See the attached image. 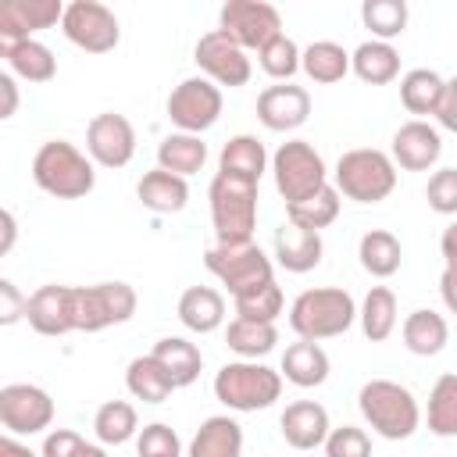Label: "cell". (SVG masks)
Listing matches in <instances>:
<instances>
[{
    "instance_id": "obj_7",
    "label": "cell",
    "mask_w": 457,
    "mask_h": 457,
    "mask_svg": "<svg viewBox=\"0 0 457 457\" xmlns=\"http://www.w3.org/2000/svg\"><path fill=\"white\" fill-rule=\"evenodd\" d=\"M207 200H211V221H214L218 243H250L253 239V228H257V186L253 182L214 175Z\"/></svg>"
},
{
    "instance_id": "obj_38",
    "label": "cell",
    "mask_w": 457,
    "mask_h": 457,
    "mask_svg": "<svg viewBox=\"0 0 457 457\" xmlns=\"http://www.w3.org/2000/svg\"><path fill=\"white\" fill-rule=\"evenodd\" d=\"M93 436L100 446H121L139 436V414L129 400H107L93 414Z\"/></svg>"
},
{
    "instance_id": "obj_42",
    "label": "cell",
    "mask_w": 457,
    "mask_h": 457,
    "mask_svg": "<svg viewBox=\"0 0 457 457\" xmlns=\"http://www.w3.org/2000/svg\"><path fill=\"white\" fill-rule=\"evenodd\" d=\"M300 57H303V50H300L286 32H278L275 39H268V43L257 50L261 71H264L268 79H275V82H293V75L300 71Z\"/></svg>"
},
{
    "instance_id": "obj_46",
    "label": "cell",
    "mask_w": 457,
    "mask_h": 457,
    "mask_svg": "<svg viewBox=\"0 0 457 457\" xmlns=\"http://www.w3.org/2000/svg\"><path fill=\"white\" fill-rule=\"evenodd\" d=\"M325 457H371V436L357 425H339L325 439Z\"/></svg>"
},
{
    "instance_id": "obj_4",
    "label": "cell",
    "mask_w": 457,
    "mask_h": 457,
    "mask_svg": "<svg viewBox=\"0 0 457 457\" xmlns=\"http://www.w3.org/2000/svg\"><path fill=\"white\" fill-rule=\"evenodd\" d=\"M332 186L339 189V196H346L353 204H382L396 189V164L386 150L353 146V150L339 154Z\"/></svg>"
},
{
    "instance_id": "obj_18",
    "label": "cell",
    "mask_w": 457,
    "mask_h": 457,
    "mask_svg": "<svg viewBox=\"0 0 457 457\" xmlns=\"http://www.w3.org/2000/svg\"><path fill=\"white\" fill-rule=\"evenodd\" d=\"M64 4L61 0H4L0 4V46L36 39V32L61 25Z\"/></svg>"
},
{
    "instance_id": "obj_35",
    "label": "cell",
    "mask_w": 457,
    "mask_h": 457,
    "mask_svg": "<svg viewBox=\"0 0 457 457\" xmlns=\"http://www.w3.org/2000/svg\"><path fill=\"white\" fill-rule=\"evenodd\" d=\"M357 257H361V268L371 278H389V275L400 271L403 246L389 228H368L361 236V243H357Z\"/></svg>"
},
{
    "instance_id": "obj_54",
    "label": "cell",
    "mask_w": 457,
    "mask_h": 457,
    "mask_svg": "<svg viewBox=\"0 0 457 457\" xmlns=\"http://www.w3.org/2000/svg\"><path fill=\"white\" fill-rule=\"evenodd\" d=\"M0 221H4V239H0V253H11V246H14V236H18L14 214H11V211H4V214H0Z\"/></svg>"
},
{
    "instance_id": "obj_8",
    "label": "cell",
    "mask_w": 457,
    "mask_h": 457,
    "mask_svg": "<svg viewBox=\"0 0 457 457\" xmlns=\"http://www.w3.org/2000/svg\"><path fill=\"white\" fill-rule=\"evenodd\" d=\"M271 175H275V189L286 200V207L300 204V200H307V196H314L318 189L328 186L325 157L307 139H286L271 154Z\"/></svg>"
},
{
    "instance_id": "obj_21",
    "label": "cell",
    "mask_w": 457,
    "mask_h": 457,
    "mask_svg": "<svg viewBox=\"0 0 457 457\" xmlns=\"http://www.w3.org/2000/svg\"><path fill=\"white\" fill-rule=\"evenodd\" d=\"M321 253H325L321 232L300 228L293 221H282L275 228V264L278 268H286L293 275H303V271H314L321 264Z\"/></svg>"
},
{
    "instance_id": "obj_40",
    "label": "cell",
    "mask_w": 457,
    "mask_h": 457,
    "mask_svg": "<svg viewBox=\"0 0 457 457\" xmlns=\"http://www.w3.org/2000/svg\"><path fill=\"white\" fill-rule=\"evenodd\" d=\"M339 207H343L339 189L328 182V186L318 189L314 196H307V200H300V204H289V207H286V221H293V225H300V228L321 232V228H328V225L339 218Z\"/></svg>"
},
{
    "instance_id": "obj_33",
    "label": "cell",
    "mask_w": 457,
    "mask_h": 457,
    "mask_svg": "<svg viewBox=\"0 0 457 457\" xmlns=\"http://www.w3.org/2000/svg\"><path fill=\"white\" fill-rule=\"evenodd\" d=\"M207 164V143L200 136H189V132H168L161 143H157V168L171 171V175H196L200 168Z\"/></svg>"
},
{
    "instance_id": "obj_15",
    "label": "cell",
    "mask_w": 457,
    "mask_h": 457,
    "mask_svg": "<svg viewBox=\"0 0 457 457\" xmlns=\"http://www.w3.org/2000/svg\"><path fill=\"white\" fill-rule=\"evenodd\" d=\"M86 154L100 168H125L136 154V129L118 111H100L86 125Z\"/></svg>"
},
{
    "instance_id": "obj_24",
    "label": "cell",
    "mask_w": 457,
    "mask_h": 457,
    "mask_svg": "<svg viewBox=\"0 0 457 457\" xmlns=\"http://www.w3.org/2000/svg\"><path fill=\"white\" fill-rule=\"evenodd\" d=\"M4 61H7V71L21 82H32V86H43L57 75V57L46 43L39 39H21V43H4L0 46Z\"/></svg>"
},
{
    "instance_id": "obj_17",
    "label": "cell",
    "mask_w": 457,
    "mask_h": 457,
    "mask_svg": "<svg viewBox=\"0 0 457 457\" xmlns=\"http://www.w3.org/2000/svg\"><path fill=\"white\" fill-rule=\"evenodd\" d=\"M311 118V93L296 82H275L257 93V121L268 132H293Z\"/></svg>"
},
{
    "instance_id": "obj_25",
    "label": "cell",
    "mask_w": 457,
    "mask_h": 457,
    "mask_svg": "<svg viewBox=\"0 0 457 457\" xmlns=\"http://www.w3.org/2000/svg\"><path fill=\"white\" fill-rule=\"evenodd\" d=\"M136 196L154 214H179L189 204V182L182 175L164 171V168H150V171H143Z\"/></svg>"
},
{
    "instance_id": "obj_5",
    "label": "cell",
    "mask_w": 457,
    "mask_h": 457,
    "mask_svg": "<svg viewBox=\"0 0 457 457\" xmlns=\"http://www.w3.org/2000/svg\"><path fill=\"white\" fill-rule=\"evenodd\" d=\"M282 371L268 368L264 361H228L214 375V400L239 414L264 411L282 396Z\"/></svg>"
},
{
    "instance_id": "obj_27",
    "label": "cell",
    "mask_w": 457,
    "mask_h": 457,
    "mask_svg": "<svg viewBox=\"0 0 457 457\" xmlns=\"http://www.w3.org/2000/svg\"><path fill=\"white\" fill-rule=\"evenodd\" d=\"M328 353L321 350V343H311V339H296L286 346L282 353V378L293 382L296 389H314L328 378Z\"/></svg>"
},
{
    "instance_id": "obj_55",
    "label": "cell",
    "mask_w": 457,
    "mask_h": 457,
    "mask_svg": "<svg viewBox=\"0 0 457 457\" xmlns=\"http://www.w3.org/2000/svg\"><path fill=\"white\" fill-rule=\"evenodd\" d=\"M75 457H107V450H104L100 443H86V446H82Z\"/></svg>"
},
{
    "instance_id": "obj_44",
    "label": "cell",
    "mask_w": 457,
    "mask_h": 457,
    "mask_svg": "<svg viewBox=\"0 0 457 457\" xmlns=\"http://www.w3.org/2000/svg\"><path fill=\"white\" fill-rule=\"evenodd\" d=\"M136 453L139 457H182V439H179V432L171 425L150 421L136 436Z\"/></svg>"
},
{
    "instance_id": "obj_13",
    "label": "cell",
    "mask_w": 457,
    "mask_h": 457,
    "mask_svg": "<svg viewBox=\"0 0 457 457\" xmlns=\"http://www.w3.org/2000/svg\"><path fill=\"white\" fill-rule=\"evenodd\" d=\"M0 425L7 436H39L54 425V396L32 382H7L0 389Z\"/></svg>"
},
{
    "instance_id": "obj_3",
    "label": "cell",
    "mask_w": 457,
    "mask_h": 457,
    "mask_svg": "<svg viewBox=\"0 0 457 457\" xmlns=\"http://www.w3.org/2000/svg\"><path fill=\"white\" fill-rule=\"evenodd\" d=\"M357 321V303L346 289L339 286H318V289H303L293 307H289V328L300 339L321 343V339H336L343 332H350V325Z\"/></svg>"
},
{
    "instance_id": "obj_48",
    "label": "cell",
    "mask_w": 457,
    "mask_h": 457,
    "mask_svg": "<svg viewBox=\"0 0 457 457\" xmlns=\"http://www.w3.org/2000/svg\"><path fill=\"white\" fill-rule=\"evenodd\" d=\"M25 311L29 296H21L11 278H0V325H14L18 318H25Z\"/></svg>"
},
{
    "instance_id": "obj_36",
    "label": "cell",
    "mask_w": 457,
    "mask_h": 457,
    "mask_svg": "<svg viewBox=\"0 0 457 457\" xmlns=\"http://www.w3.org/2000/svg\"><path fill=\"white\" fill-rule=\"evenodd\" d=\"M225 343L239 361H261L275 350L278 328L275 321H250V318H232L225 328Z\"/></svg>"
},
{
    "instance_id": "obj_19",
    "label": "cell",
    "mask_w": 457,
    "mask_h": 457,
    "mask_svg": "<svg viewBox=\"0 0 457 457\" xmlns=\"http://www.w3.org/2000/svg\"><path fill=\"white\" fill-rule=\"evenodd\" d=\"M389 157L396 168L403 171H428L439 164L443 157V136L436 125L428 121H403L396 132H393V143H389Z\"/></svg>"
},
{
    "instance_id": "obj_16",
    "label": "cell",
    "mask_w": 457,
    "mask_h": 457,
    "mask_svg": "<svg viewBox=\"0 0 457 457\" xmlns=\"http://www.w3.org/2000/svg\"><path fill=\"white\" fill-rule=\"evenodd\" d=\"M75 293H79V286H61V282L39 286L29 296V311H25V321L32 325V332H39V336H68V332H79Z\"/></svg>"
},
{
    "instance_id": "obj_2",
    "label": "cell",
    "mask_w": 457,
    "mask_h": 457,
    "mask_svg": "<svg viewBox=\"0 0 457 457\" xmlns=\"http://www.w3.org/2000/svg\"><path fill=\"white\" fill-rule=\"evenodd\" d=\"M357 407H361V418L368 421V428L382 439H411L421 425V407H418V396L393 382V378H371L361 386L357 393Z\"/></svg>"
},
{
    "instance_id": "obj_30",
    "label": "cell",
    "mask_w": 457,
    "mask_h": 457,
    "mask_svg": "<svg viewBox=\"0 0 457 457\" xmlns=\"http://www.w3.org/2000/svg\"><path fill=\"white\" fill-rule=\"evenodd\" d=\"M350 71L368 86H386V82L400 79V50L382 39H364L350 54Z\"/></svg>"
},
{
    "instance_id": "obj_34",
    "label": "cell",
    "mask_w": 457,
    "mask_h": 457,
    "mask_svg": "<svg viewBox=\"0 0 457 457\" xmlns=\"http://www.w3.org/2000/svg\"><path fill=\"white\" fill-rule=\"evenodd\" d=\"M396 314H400L396 293H393L389 286H371L368 296H364L361 307H357V321H361L364 339L386 343V339L396 332Z\"/></svg>"
},
{
    "instance_id": "obj_29",
    "label": "cell",
    "mask_w": 457,
    "mask_h": 457,
    "mask_svg": "<svg viewBox=\"0 0 457 457\" xmlns=\"http://www.w3.org/2000/svg\"><path fill=\"white\" fill-rule=\"evenodd\" d=\"M443 89H446V79L432 68H411L400 75V104L418 121H425L428 114L436 118V111L443 104Z\"/></svg>"
},
{
    "instance_id": "obj_11",
    "label": "cell",
    "mask_w": 457,
    "mask_h": 457,
    "mask_svg": "<svg viewBox=\"0 0 457 457\" xmlns=\"http://www.w3.org/2000/svg\"><path fill=\"white\" fill-rule=\"evenodd\" d=\"M75 307H79V332H104L111 325H125L136 314L139 296L129 282L114 278V282L79 286Z\"/></svg>"
},
{
    "instance_id": "obj_23",
    "label": "cell",
    "mask_w": 457,
    "mask_h": 457,
    "mask_svg": "<svg viewBox=\"0 0 457 457\" xmlns=\"http://www.w3.org/2000/svg\"><path fill=\"white\" fill-rule=\"evenodd\" d=\"M186 457H243V425L228 414H211L193 432Z\"/></svg>"
},
{
    "instance_id": "obj_31",
    "label": "cell",
    "mask_w": 457,
    "mask_h": 457,
    "mask_svg": "<svg viewBox=\"0 0 457 457\" xmlns=\"http://www.w3.org/2000/svg\"><path fill=\"white\" fill-rule=\"evenodd\" d=\"M150 353L161 361V368L171 375V382H175L179 389L193 386V382L200 378V371H204V353H200V346L189 343L186 336H164V339L154 343Z\"/></svg>"
},
{
    "instance_id": "obj_20",
    "label": "cell",
    "mask_w": 457,
    "mask_h": 457,
    "mask_svg": "<svg viewBox=\"0 0 457 457\" xmlns=\"http://www.w3.org/2000/svg\"><path fill=\"white\" fill-rule=\"evenodd\" d=\"M278 432H282L286 446H293V450H318V446H325L332 421L318 400H293L278 414Z\"/></svg>"
},
{
    "instance_id": "obj_28",
    "label": "cell",
    "mask_w": 457,
    "mask_h": 457,
    "mask_svg": "<svg viewBox=\"0 0 457 457\" xmlns=\"http://www.w3.org/2000/svg\"><path fill=\"white\" fill-rule=\"evenodd\" d=\"M400 336H403V346L414 353V357H436L446 343H450V325L439 311L432 307H418L403 318L400 325Z\"/></svg>"
},
{
    "instance_id": "obj_9",
    "label": "cell",
    "mask_w": 457,
    "mask_h": 457,
    "mask_svg": "<svg viewBox=\"0 0 457 457\" xmlns=\"http://www.w3.org/2000/svg\"><path fill=\"white\" fill-rule=\"evenodd\" d=\"M61 32H64V39L71 46H79L86 54H111L121 43L118 14L100 0H71V4H64Z\"/></svg>"
},
{
    "instance_id": "obj_14",
    "label": "cell",
    "mask_w": 457,
    "mask_h": 457,
    "mask_svg": "<svg viewBox=\"0 0 457 457\" xmlns=\"http://www.w3.org/2000/svg\"><path fill=\"white\" fill-rule=\"evenodd\" d=\"M193 61H196V68H200L204 79H211L214 86H228V89L246 86L250 75H253V64H250V57H246V50H243L239 43H232V39H228L225 32H218V29H211V32H204V36L196 39Z\"/></svg>"
},
{
    "instance_id": "obj_50",
    "label": "cell",
    "mask_w": 457,
    "mask_h": 457,
    "mask_svg": "<svg viewBox=\"0 0 457 457\" xmlns=\"http://www.w3.org/2000/svg\"><path fill=\"white\" fill-rule=\"evenodd\" d=\"M0 96H4V104H0V118H14V111H18V82H14L11 71L0 75Z\"/></svg>"
},
{
    "instance_id": "obj_22",
    "label": "cell",
    "mask_w": 457,
    "mask_h": 457,
    "mask_svg": "<svg viewBox=\"0 0 457 457\" xmlns=\"http://www.w3.org/2000/svg\"><path fill=\"white\" fill-rule=\"evenodd\" d=\"M268 164H271V157H268L264 143L257 136H250V132L232 136L218 154V175H228V179H239V182H253V186L261 182Z\"/></svg>"
},
{
    "instance_id": "obj_10",
    "label": "cell",
    "mask_w": 457,
    "mask_h": 457,
    "mask_svg": "<svg viewBox=\"0 0 457 457\" xmlns=\"http://www.w3.org/2000/svg\"><path fill=\"white\" fill-rule=\"evenodd\" d=\"M221 86H214L211 79L204 75H189L182 79L171 93H168V121L179 129V132H189V136H204L207 129L218 125L221 118Z\"/></svg>"
},
{
    "instance_id": "obj_45",
    "label": "cell",
    "mask_w": 457,
    "mask_h": 457,
    "mask_svg": "<svg viewBox=\"0 0 457 457\" xmlns=\"http://www.w3.org/2000/svg\"><path fill=\"white\" fill-rule=\"evenodd\" d=\"M425 200L436 214L457 218V168H436L425 186Z\"/></svg>"
},
{
    "instance_id": "obj_6",
    "label": "cell",
    "mask_w": 457,
    "mask_h": 457,
    "mask_svg": "<svg viewBox=\"0 0 457 457\" xmlns=\"http://www.w3.org/2000/svg\"><path fill=\"white\" fill-rule=\"evenodd\" d=\"M204 268L228 289V296H243L264 282H275L271 257L250 239V243H214L204 250Z\"/></svg>"
},
{
    "instance_id": "obj_51",
    "label": "cell",
    "mask_w": 457,
    "mask_h": 457,
    "mask_svg": "<svg viewBox=\"0 0 457 457\" xmlns=\"http://www.w3.org/2000/svg\"><path fill=\"white\" fill-rule=\"evenodd\" d=\"M439 296H443L446 311L457 314V268H443V275H439Z\"/></svg>"
},
{
    "instance_id": "obj_49",
    "label": "cell",
    "mask_w": 457,
    "mask_h": 457,
    "mask_svg": "<svg viewBox=\"0 0 457 457\" xmlns=\"http://www.w3.org/2000/svg\"><path fill=\"white\" fill-rule=\"evenodd\" d=\"M436 121H439V129L457 132V75L446 79V89H443V104L436 111Z\"/></svg>"
},
{
    "instance_id": "obj_37",
    "label": "cell",
    "mask_w": 457,
    "mask_h": 457,
    "mask_svg": "<svg viewBox=\"0 0 457 457\" xmlns=\"http://www.w3.org/2000/svg\"><path fill=\"white\" fill-rule=\"evenodd\" d=\"M300 71L318 82V86H332V82H343L350 75V54L332 43V39H318L311 46H303V57H300Z\"/></svg>"
},
{
    "instance_id": "obj_12",
    "label": "cell",
    "mask_w": 457,
    "mask_h": 457,
    "mask_svg": "<svg viewBox=\"0 0 457 457\" xmlns=\"http://www.w3.org/2000/svg\"><path fill=\"white\" fill-rule=\"evenodd\" d=\"M218 32H225L243 50H261L282 32V14L268 0H228L218 11Z\"/></svg>"
},
{
    "instance_id": "obj_52",
    "label": "cell",
    "mask_w": 457,
    "mask_h": 457,
    "mask_svg": "<svg viewBox=\"0 0 457 457\" xmlns=\"http://www.w3.org/2000/svg\"><path fill=\"white\" fill-rule=\"evenodd\" d=\"M439 253H443L446 268H457V218L443 228V236H439Z\"/></svg>"
},
{
    "instance_id": "obj_1",
    "label": "cell",
    "mask_w": 457,
    "mask_h": 457,
    "mask_svg": "<svg viewBox=\"0 0 457 457\" xmlns=\"http://www.w3.org/2000/svg\"><path fill=\"white\" fill-rule=\"evenodd\" d=\"M32 179L43 193L57 200H79L89 196L96 186V164L86 150H79L68 139H46L32 157Z\"/></svg>"
},
{
    "instance_id": "obj_32",
    "label": "cell",
    "mask_w": 457,
    "mask_h": 457,
    "mask_svg": "<svg viewBox=\"0 0 457 457\" xmlns=\"http://www.w3.org/2000/svg\"><path fill=\"white\" fill-rule=\"evenodd\" d=\"M125 389L143 400V403H164L179 386L171 382V375L161 368V361L154 353H143V357H132L129 368H125Z\"/></svg>"
},
{
    "instance_id": "obj_41",
    "label": "cell",
    "mask_w": 457,
    "mask_h": 457,
    "mask_svg": "<svg viewBox=\"0 0 457 457\" xmlns=\"http://www.w3.org/2000/svg\"><path fill=\"white\" fill-rule=\"evenodd\" d=\"M407 18H411V11L403 0H364L361 4L364 29L371 32V39H382V43H393L396 36H403Z\"/></svg>"
},
{
    "instance_id": "obj_43",
    "label": "cell",
    "mask_w": 457,
    "mask_h": 457,
    "mask_svg": "<svg viewBox=\"0 0 457 457\" xmlns=\"http://www.w3.org/2000/svg\"><path fill=\"white\" fill-rule=\"evenodd\" d=\"M236 303V318H250V321H275L286 307V296L278 289V282H264L243 296L232 300Z\"/></svg>"
},
{
    "instance_id": "obj_47",
    "label": "cell",
    "mask_w": 457,
    "mask_h": 457,
    "mask_svg": "<svg viewBox=\"0 0 457 457\" xmlns=\"http://www.w3.org/2000/svg\"><path fill=\"white\" fill-rule=\"evenodd\" d=\"M82 446H86V439L79 432H71V428H50L43 436L39 457H75Z\"/></svg>"
},
{
    "instance_id": "obj_39",
    "label": "cell",
    "mask_w": 457,
    "mask_h": 457,
    "mask_svg": "<svg viewBox=\"0 0 457 457\" xmlns=\"http://www.w3.org/2000/svg\"><path fill=\"white\" fill-rule=\"evenodd\" d=\"M428 432L439 439H457V375L446 371L428 389V411H425Z\"/></svg>"
},
{
    "instance_id": "obj_53",
    "label": "cell",
    "mask_w": 457,
    "mask_h": 457,
    "mask_svg": "<svg viewBox=\"0 0 457 457\" xmlns=\"http://www.w3.org/2000/svg\"><path fill=\"white\" fill-rule=\"evenodd\" d=\"M0 457H39V453L29 450L18 436H4V439H0Z\"/></svg>"
},
{
    "instance_id": "obj_26",
    "label": "cell",
    "mask_w": 457,
    "mask_h": 457,
    "mask_svg": "<svg viewBox=\"0 0 457 457\" xmlns=\"http://www.w3.org/2000/svg\"><path fill=\"white\" fill-rule=\"evenodd\" d=\"M179 321L196 332V336H207V332H218L221 321H225V296L214 289V286H189L182 296H179Z\"/></svg>"
}]
</instances>
